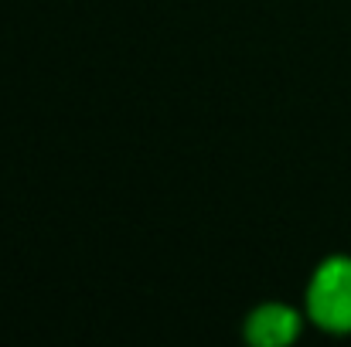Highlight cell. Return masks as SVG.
I'll use <instances>...</instances> for the list:
<instances>
[{
    "label": "cell",
    "instance_id": "obj_2",
    "mask_svg": "<svg viewBox=\"0 0 351 347\" xmlns=\"http://www.w3.org/2000/svg\"><path fill=\"white\" fill-rule=\"evenodd\" d=\"M297 313L283 303H266L259 310L249 313L245 320V341L252 344H263V347H276V344H287L297 337Z\"/></svg>",
    "mask_w": 351,
    "mask_h": 347
},
{
    "label": "cell",
    "instance_id": "obj_1",
    "mask_svg": "<svg viewBox=\"0 0 351 347\" xmlns=\"http://www.w3.org/2000/svg\"><path fill=\"white\" fill-rule=\"evenodd\" d=\"M311 313L324 331H351V259H328L311 283Z\"/></svg>",
    "mask_w": 351,
    "mask_h": 347
}]
</instances>
